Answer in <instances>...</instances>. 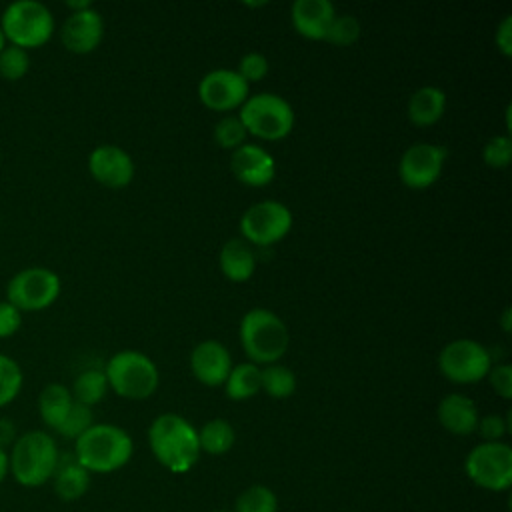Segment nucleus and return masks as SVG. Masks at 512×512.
<instances>
[{
  "label": "nucleus",
  "mask_w": 512,
  "mask_h": 512,
  "mask_svg": "<svg viewBox=\"0 0 512 512\" xmlns=\"http://www.w3.org/2000/svg\"><path fill=\"white\" fill-rule=\"evenodd\" d=\"M88 172L106 188H124L134 178V160L124 148L102 144L90 152Z\"/></svg>",
  "instance_id": "14"
},
{
  "label": "nucleus",
  "mask_w": 512,
  "mask_h": 512,
  "mask_svg": "<svg viewBox=\"0 0 512 512\" xmlns=\"http://www.w3.org/2000/svg\"><path fill=\"white\" fill-rule=\"evenodd\" d=\"M60 296V278L44 266L18 270L6 284V300L20 312H38L56 302Z\"/></svg>",
  "instance_id": "8"
},
{
  "label": "nucleus",
  "mask_w": 512,
  "mask_h": 512,
  "mask_svg": "<svg viewBox=\"0 0 512 512\" xmlns=\"http://www.w3.org/2000/svg\"><path fill=\"white\" fill-rule=\"evenodd\" d=\"M246 136H248V132H246L244 124L234 114L220 118L214 126V142L224 150H236L238 146L244 144Z\"/></svg>",
  "instance_id": "31"
},
{
  "label": "nucleus",
  "mask_w": 512,
  "mask_h": 512,
  "mask_svg": "<svg viewBox=\"0 0 512 512\" xmlns=\"http://www.w3.org/2000/svg\"><path fill=\"white\" fill-rule=\"evenodd\" d=\"M214 512H228V510H214Z\"/></svg>",
  "instance_id": "45"
},
{
  "label": "nucleus",
  "mask_w": 512,
  "mask_h": 512,
  "mask_svg": "<svg viewBox=\"0 0 512 512\" xmlns=\"http://www.w3.org/2000/svg\"><path fill=\"white\" fill-rule=\"evenodd\" d=\"M226 394L232 400H248L260 392V366L252 362H242L232 366L226 382Z\"/></svg>",
  "instance_id": "24"
},
{
  "label": "nucleus",
  "mask_w": 512,
  "mask_h": 512,
  "mask_svg": "<svg viewBox=\"0 0 512 512\" xmlns=\"http://www.w3.org/2000/svg\"><path fill=\"white\" fill-rule=\"evenodd\" d=\"M292 228V212L278 200H262L246 208L240 218V232L254 246H272Z\"/></svg>",
  "instance_id": "11"
},
{
  "label": "nucleus",
  "mask_w": 512,
  "mask_h": 512,
  "mask_svg": "<svg viewBox=\"0 0 512 512\" xmlns=\"http://www.w3.org/2000/svg\"><path fill=\"white\" fill-rule=\"evenodd\" d=\"M236 434L234 428L228 420L224 418H214L208 420L200 430H198V444L200 452H208L212 456L224 454L234 446Z\"/></svg>",
  "instance_id": "25"
},
{
  "label": "nucleus",
  "mask_w": 512,
  "mask_h": 512,
  "mask_svg": "<svg viewBox=\"0 0 512 512\" xmlns=\"http://www.w3.org/2000/svg\"><path fill=\"white\" fill-rule=\"evenodd\" d=\"M468 478L492 492L508 490L512 484V448L506 442H482L466 456Z\"/></svg>",
  "instance_id": "9"
},
{
  "label": "nucleus",
  "mask_w": 512,
  "mask_h": 512,
  "mask_svg": "<svg viewBox=\"0 0 512 512\" xmlns=\"http://www.w3.org/2000/svg\"><path fill=\"white\" fill-rule=\"evenodd\" d=\"M360 32H362V28H360V22H358L356 16H352V14H336L324 40L334 44V46L346 48V46L354 44L360 38Z\"/></svg>",
  "instance_id": "30"
},
{
  "label": "nucleus",
  "mask_w": 512,
  "mask_h": 512,
  "mask_svg": "<svg viewBox=\"0 0 512 512\" xmlns=\"http://www.w3.org/2000/svg\"><path fill=\"white\" fill-rule=\"evenodd\" d=\"M66 8H70L72 12H80V10H86V8H92V4L88 0H80V2H74V0H68L66 2Z\"/></svg>",
  "instance_id": "43"
},
{
  "label": "nucleus",
  "mask_w": 512,
  "mask_h": 512,
  "mask_svg": "<svg viewBox=\"0 0 512 512\" xmlns=\"http://www.w3.org/2000/svg\"><path fill=\"white\" fill-rule=\"evenodd\" d=\"M8 42H6V38H4V32H2V28H0V52L4 50V46H6Z\"/></svg>",
  "instance_id": "44"
},
{
  "label": "nucleus",
  "mask_w": 512,
  "mask_h": 512,
  "mask_svg": "<svg viewBox=\"0 0 512 512\" xmlns=\"http://www.w3.org/2000/svg\"><path fill=\"white\" fill-rule=\"evenodd\" d=\"M500 326H502V330H504L506 334L512 330V310H510V308H504L502 318H500Z\"/></svg>",
  "instance_id": "42"
},
{
  "label": "nucleus",
  "mask_w": 512,
  "mask_h": 512,
  "mask_svg": "<svg viewBox=\"0 0 512 512\" xmlns=\"http://www.w3.org/2000/svg\"><path fill=\"white\" fill-rule=\"evenodd\" d=\"M148 442L154 458L170 472H188L200 456L198 430L180 414H160L148 430Z\"/></svg>",
  "instance_id": "1"
},
{
  "label": "nucleus",
  "mask_w": 512,
  "mask_h": 512,
  "mask_svg": "<svg viewBox=\"0 0 512 512\" xmlns=\"http://www.w3.org/2000/svg\"><path fill=\"white\" fill-rule=\"evenodd\" d=\"M250 92V84L236 70L218 68L202 76L198 84L200 102L214 112H232L240 108Z\"/></svg>",
  "instance_id": "12"
},
{
  "label": "nucleus",
  "mask_w": 512,
  "mask_h": 512,
  "mask_svg": "<svg viewBox=\"0 0 512 512\" xmlns=\"http://www.w3.org/2000/svg\"><path fill=\"white\" fill-rule=\"evenodd\" d=\"M496 46L508 58L512 56V16H504L496 28Z\"/></svg>",
  "instance_id": "39"
},
{
  "label": "nucleus",
  "mask_w": 512,
  "mask_h": 512,
  "mask_svg": "<svg viewBox=\"0 0 512 512\" xmlns=\"http://www.w3.org/2000/svg\"><path fill=\"white\" fill-rule=\"evenodd\" d=\"M278 500L276 494L262 484H254L246 488L234 506V512H276Z\"/></svg>",
  "instance_id": "29"
},
{
  "label": "nucleus",
  "mask_w": 512,
  "mask_h": 512,
  "mask_svg": "<svg viewBox=\"0 0 512 512\" xmlns=\"http://www.w3.org/2000/svg\"><path fill=\"white\" fill-rule=\"evenodd\" d=\"M334 16L330 0H296L290 10L294 30L308 40H324Z\"/></svg>",
  "instance_id": "18"
},
{
  "label": "nucleus",
  "mask_w": 512,
  "mask_h": 512,
  "mask_svg": "<svg viewBox=\"0 0 512 512\" xmlns=\"http://www.w3.org/2000/svg\"><path fill=\"white\" fill-rule=\"evenodd\" d=\"M0 28L8 44L22 50L44 46L54 34V16L38 0H16L8 4L0 18Z\"/></svg>",
  "instance_id": "5"
},
{
  "label": "nucleus",
  "mask_w": 512,
  "mask_h": 512,
  "mask_svg": "<svg viewBox=\"0 0 512 512\" xmlns=\"http://www.w3.org/2000/svg\"><path fill=\"white\" fill-rule=\"evenodd\" d=\"M22 384H24V374L20 364L10 356L0 354V408L14 402V398L22 390Z\"/></svg>",
  "instance_id": "28"
},
{
  "label": "nucleus",
  "mask_w": 512,
  "mask_h": 512,
  "mask_svg": "<svg viewBox=\"0 0 512 512\" xmlns=\"http://www.w3.org/2000/svg\"><path fill=\"white\" fill-rule=\"evenodd\" d=\"M438 368L450 382L474 384L488 374L492 368V358L480 342L458 338L440 350Z\"/></svg>",
  "instance_id": "10"
},
{
  "label": "nucleus",
  "mask_w": 512,
  "mask_h": 512,
  "mask_svg": "<svg viewBox=\"0 0 512 512\" xmlns=\"http://www.w3.org/2000/svg\"><path fill=\"white\" fill-rule=\"evenodd\" d=\"M30 68V56L26 50L6 44L0 52V76L8 82H16L22 76H26Z\"/></svg>",
  "instance_id": "32"
},
{
  "label": "nucleus",
  "mask_w": 512,
  "mask_h": 512,
  "mask_svg": "<svg viewBox=\"0 0 512 512\" xmlns=\"http://www.w3.org/2000/svg\"><path fill=\"white\" fill-rule=\"evenodd\" d=\"M134 444L128 432L114 424H92L74 440V458L90 474H108L122 468L132 456Z\"/></svg>",
  "instance_id": "3"
},
{
  "label": "nucleus",
  "mask_w": 512,
  "mask_h": 512,
  "mask_svg": "<svg viewBox=\"0 0 512 512\" xmlns=\"http://www.w3.org/2000/svg\"><path fill=\"white\" fill-rule=\"evenodd\" d=\"M220 272L232 280V282H246L256 268V256L254 250L246 240L230 238L222 248L218 256Z\"/></svg>",
  "instance_id": "21"
},
{
  "label": "nucleus",
  "mask_w": 512,
  "mask_h": 512,
  "mask_svg": "<svg viewBox=\"0 0 512 512\" xmlns=\"http://www.w3.org/2000/svg\"><path fill=\"white\" fill-rule=\"evenodd\" d=\"M446 154H448L446 148L438 144H428V142L412 144L400 158V164H398L400 180L412 190H424L432 186L442 174Z\"/></svg>",
  "instance_id": "13"
},
{
  "label": "nucleus",
  "mask_w": 512,
  "mask_h": 512,
  "mask_svg": "<svg viewBox=\"0 0 512 512\" xmlns=\"http://www.w3.org/2000/svg\"><path fill=\"white\" fill-rule=\"evenodd\" d=\"M94 424V414L90 406H84L80 402H74L68 416L64 418V422L60 424V428L56 430L60 436L76 440L80 438L90 426Z\"/></svg>",
  "instance_id": "33"
},
{
  "label": "nucleus",
  "mask_w": 512,
  "mask_h": 512,
  "mask_svg": "<svg viewBox=\"0 0 512 512\" xmlns=\"http://www.w3.org/2000/svg\"><path fill=\"white\" fill-rule=\"evenodd\" d=\"M446 110V94L438 86H422L408 100V118L414 126L436 124Z\"/></svg>",
  "instance_id": "22"
},
{
  "label": "nucleus",
  "mask_w": 512,
  "mask_h": 512,
  "mask_svg": "<svg viewBox=\"0 0 512 512\" xmlns=\"http://www.w3.org/2000/svg\"><path fill=\"white\" fill-rule=\"evenodd\" d=\"M18 434H16V424L10 418H0V448H12V444L16 442Z\"/></svg>",
  "instance_id": "40"
},
{
  "label": "nucleus",
  "mask_w": 512,
  "mask_h": 512,
  "mask_svg": "<svg viewBox=\"0 0 512 512\" xmlns=\"http://www.w3.org/2000/svg\"><path fill=\"white\" fill-rule=\"evenodd\" d=\"M270 70V64H268V58L260 52H248L240 58L238 62V68L236 72L242 76L244 82H260Z\"/></svg>",
  "instance_id": "35"
},
{
  "label": "nucleus",
  "mask_w": 512,
  "mask_h": 512,
  "mask_svg": "<svg viewBox=\"0 0 512 512\" xmlns=\"http://www.w3.org/2000/svg\"><path fill=\"white\" fill-rule=\"evenodd\" d=\"M260 390L272 398H288L296 390V376L288 366L268 364L260 368Z\"/></svg>",
  "instance_id": "27"
},
{
  "label": "nucleus",
  "mask_w": 512,
  "mask_h": 512,
  "mask_svg": "<svg viewBox=\"0 0 512 512\" xmlns=\"http://www.w3.org/2000/svg\"><path fill=\"white\" fill-rule=\"evenodd\" d=\"M438 420L444 430L456 436H468L476 432L478 426V408L476 404L458 392L446 394L438 404Z\"/></svg>",
  "instance_id": "19"
},
{
  "label": "nucleus",
  "mask_w": 512,
  "mask_h": 512,
  "mask_svg": "<svg viewBox=\"0 0 512 512\" xmlns=\"http://www.w3.org/2000/svg\"><path fill=\"white\" fill-rule=\"evenodd\" d=\"M104 36V20L96 8L70 12L62 24L60 40L72 54H90Z\"/></svg>",
  "instance_id": "15"
},
{
  "label": "nucleus",
  "mask_w": 512,
  "mask_h": 512,
  "mask_svg": "<svg viewBox=\"0 0 512 512\" xmlns=\"http://www.w3.org/2000/svg\"><path fill=\"white\" fill-rule=\"evenodd\" d=\"M72 404H74V398L70 394V388L58 382L46 384L38 396V412L42 422L56 432L64 422V418L68 416Z\"/></svg>",
  "instance_id": "23"
},
{
  "label": "nucleus",
  "mask_w": 512,
  "mask_h": 512,
  "mask_svg": "<svg viewBox=\"0 0 512 512\" xmlns=\"http://www.w3.org/2000/svg\"><path fill=\"white\" fill-rule=\"evenodd\" d=\"M490 378L492 390L502 396L504 400L512 398V366L510 364H496L486 374Z\"/></svg>",
  "instance_id": "37"
},
{
  "label": "nucleus",
  "mask_w": 512,
  "mask_h": 512,
  "mask_svg": "<svg viewBox=\"0 0 512 512\" xmlns=\"http://www.w3.org/2000/svg\"><path fill=\"white\" fill-rule=\"evenodd\" d=\"M108 388L128 400H144L158 388L156 364L138 350H120L104 366Z\"/></svg>",
  "instance_id": "6"
},
{
  "label": "nucleus",
  "mask_w": 512,
  "mask_h": 512,
  "mask_svg": "<svg viewBox=\"0 0 512 512\" xmlns=\"http://www.w3.org/2000/svg\"><path fill=\"white\" fill-rule=\"evenodd\" d=\"M240 344L252 364H276L288 350L290 334L284 320L266 308H254L240 320Z\"/></svg>",
  "instance_id": "4"
},
{
  "label": "nucleus",
  "mask_w": 512,
  "mask_h": 512,
  "mask_svg": "<svg viewBox=\"0 0 512 512\" xmlns=\"http://www.w3.org/2000/svg\"><path fill=\"white\" fill-rule=\"evenodd\" d=\"M246 132L260 140H282L294 128V110L278 94L260 92L248 96L238 114Z\"/></svg>",
  "instance_id": "7"
},
{
  "label": "nucleus",
  "mask_w": 512,
  "mask_h": 512,
  "mask_svg": "<svg viewBox=\"0 0 512 512\" xmlns=\"http://www.w3.org/2000/svg\"><path fill=\"white\" fill-rule=\"evenodd\" d=\"M230 168L236 180L254 188L270 184L276 174V162L272 154L256 144H242L232 150Z\"/></svg>",
  "instance_id": "16"
},
{
  "label": "nucleus",
  "mask_w": 512,
  "mask_h": 512,
  "mask_svg": "<svg viewBox=\"0 0 512 512\" xmlns=\"http://www.w3.org/2000/svg\"><path fill=\"white\" fill-rule=\"evenodd\" d=\"M22 326V312L8 300L0 302V338L14 336Z\"/></svg>",
  "instance_id": "38"
},
{
  "label": "nucleus",
  "mask_w": 512,
  "mask_h": 512,
  "mask_svg": "<svg viewBox=\"0 0 512 512\" xmlns=\"http://www.w3.org/2000/svg\"><path fill=\"white\" fill-rule=\"evenodd\" d=\"M54 494L64 500L72 502L82 498L90 488V472L78 464L74 454H60L58 466L52 476Z\"/></svg>",
  "instance_id": "20"
},
{
  "label": "nucleus",
  "mask_w": 512,
  "mask_h": 512,
  "mask_svg": "<svg viewBox=\"0 0 512 512\" xmlns=\"http://www.w3.org/2000/svg\"><path fill=\"white\" fill-rule=\"evenodd\" d=\"M10 474V464H8V450L0 448V484L6 480Z\"/></svg>",
  "instance_id": "41"
},
{
  "label": "nucleus",
  "mask_w": 512,
  "mask_h": 512,
  "mask_svg": "<svg viewBox=\"0 0 512 512\" xmlns=\"http://www.w3.org/2000/svg\"><path fill=\"white\" fill-rule=\"evenodd\" d=\"M482 158L490 168H506L512 160V140L508 134L492 136L482 150Z\"/></svg>",
  "instance_id": "34"
},
{
  "label": "nucleus",
  "mask_w": 512,
  "mask_h": 512,
  "mask_svg": "<svg viewBox=\"0 0 512 512\" xmlns=\"http://www.w3.org/2000/svg\"><path fill=\"white\" fill-rule=\"evenodd\" d=\"M56 440L44 430H28L16 438L8 452L10 474L24 488H40L52 480L58 466Z\"/></svg>",
  "instance_id": "2"
},
{
  "label": "nucleus",
  "mask_w": 512,
  "mask_h": 512,
  "mask_svg": "<svg viewBox=\"0 0 512 512\" xmlns=\"http://www.w3.org/2000/svg\"><path fill=\"white\" fill-rule=\"evenodd\" d=\"M510 428V420L502 418L498 414H488L484 418L478 420L476 430L482 434L484 442H500V438L508 432Z\"/></svg>",
  "instance_id": "36"
},
{
  "label": "nucleus",
  "mask_w": 512,
  "mask_h": 512,
  "mask_svg": "<svg viewBox=\"0 0 512 512\" xmlns=\"http://www.w3.org/2000/svg\"><path fill=\"white\" fill-rule=\"evenodd\" d=\"M106 392H108L106 374H104V370H96V368L80 372L74 378V384H72V390H70L74 402H80V404L90 406V408L94 404L102 402Z\"/></svg>",
  "instance_id": "26"
},
{
  "label": "nucleus",
  "mask_w": 512,
  "mask_h": 512,
  "mask_svg": "<svg viewBox=\"0 0 512 512\" xmlns=\"http://www.w3.org/2000/svg\"><path fill=\"white\" fill-rule=\"evenodd\" d=\"M232 366L230 352L218 340H204L190 354V370L204 386H222Z\"/></svg>",
  "instance_id": "17"
}]
</instances>
